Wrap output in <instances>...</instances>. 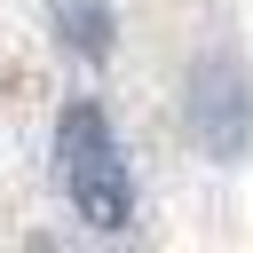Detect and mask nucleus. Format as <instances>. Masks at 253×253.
Instances as JSON below:
<instances>
[{
	"mask_svg": "<svg viewBox=\"0 0 253 253\" xmlns=\"http://www.w3.org/2000/svg\"><path fill=\"white\" fill-rule=\"evenodd\" d=\"M55 150H63V182H71L79 221L126 229L134 198H126V158H119V142H111V119H103L95 103H71L63 126H55Z\"/></svg>",
	"mask_w": 253,
	"mask_h": 253,
	"instance_id": "nucleus-1",
	"label": "nucleus"
},
{
	"mask_svg": "<svg viewBox=\"0 0 253 253\" xmlns=\"http://www.w3.org/2000/svg\"><path fill=\"white\" fill-rule=\"evenodd\" d=\"M190 126H198L206 158H237L253 142V87H245L237 55H198V71H190Z\"/></svg>",
	"mask_w": 253,
	"mask_h": 253,
	"instance_id": "nucleus-2",
	"label": "nucleus"
},
{
	"mask_svg": "<svg viewBox=\"0 0 253 253\" xmlns=\"http://www.w3.org/2000/svg\"><path fill=\"white\" fill-rule=\"evenodd\" d=\"M47 16H55V32H63L71 55H87V63L111 55V8L103 0H47Z\"/></svg>",
	"mask_w": 253,
	"mask_h": 253,
	"instance_id": "nucleus-3",
	"label": "nucleus"
}]
</instances>
